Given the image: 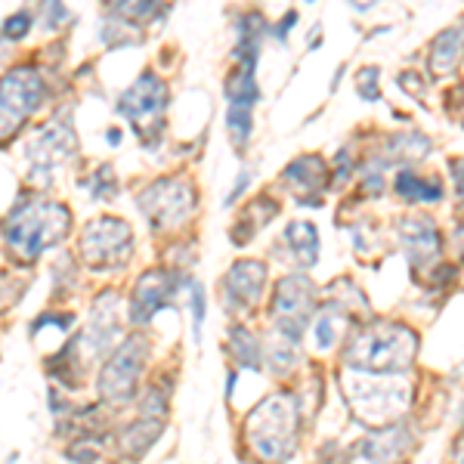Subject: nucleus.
I'll return each mask as SVG.
<instances>
[{"mask_svg": "<svg viewBox=\"0 0 464 464\" xmlns=\"http://www.w3.org/2000/svg\"><path fill=\"white\" fill-rule=\"evenodd\" d=\"M418 353V334L396 322H372L353 332L343 347L350 372L365 375H402Z\"/></svg>", "mask_w": 464, "mask_h": 464, "instance_id": "1", "label": "nucleus"}, {"mask_svg": "<svg viewBox=\"0 0 464 464\" xmlns=\"http://www.w3.org/2000/svg\"><path fill=\"white\" fill-rule=\"evenodd\" d=\"M276 214H279V205H276V201H269V198L251 201L248 211H245V217L236 223V229H232V242H236V245H245V242H248V238L254 236V232L264 227L266 220H273Z\"/></svg>", "mask_w": 464, "mask_h": 464, "instance_id": "24", "label": "nucleus"}, {"mask_svg": "<svg viewBox=\"0 0 464 464\" xmlns=\"http://www.w3.org/2000/svg\"><path fill=\"white\" fill-rule=\"evenodd\" d=\"M313 306H316V288L306 276L295 273L276 282L273 304H269V316L276 322V332L285 341H301L304 328L310 325Z\"/></svg>", "mask_w": 464, "mask_h": 464, "instance_id": "9", "label": "nucleus"}, {"mask_svg": "<svg viewBox=\"0 0 464 464\" xmlns=\"http://www.w3.org/2000/svg\"><path fill=\"white\" fill-rule=\"evenodd\" d=\"M378 78H381V69H375V65H369V69H362V72L356 74V90H359V96H362L365 102L381 100Z\"/></svg>", "mask_w": 464, "mask_h": 464, "instance_id": "34", "label": "nucleus"}, {"mask_svg": "<svg viewBox=\"0 0 464 464\" xmlns=\"http://www.w3.org/2000/svg\"><path fill=\"white\" fill-rule=\"evenodd\" d=\"M295 22H297V10H288V13H285V19H282L279 25H273V28H276V37H279V41H285Z\"/></svg>", "mask_w": 464, "mask_h": 464, "instance_id": "37", "label": "nucleus"}, {"mask_svg": "<svg viewBox=\"0 0 464 464\" xmlns=\"http://www.w3.org/2000/svg\"><path fill=\"white\" fill-rule=\"evenodd\" d=\"M179 288H183V276L179 273H170V269H146L137 279V285H133L127 316H130L133 325H149L155 319V313L168 310L174 304Z\"/></svg>", "mask_w": 464, "mask_h": 464, "instance_id": "10", "label": "nucleus"}, {"mask_svg": "<svg viewBox=\"0 0 464 464\" xmlns=\"http://www.w3.org/2000/svg\"><path fill=\"white\" fill-rule=\"evenodd\" d=\"M28 28H32V13L16 10L13 16H6L4 28H0V34L10 37V41H19V37H25V34H28Z\"/></svg>", "mask_w": 464, "mask_h": 464, "instance_id": "35", "label": "nucleus"}, {"mask_svg": "<svg viewBox=\"0 0 464 464\" xmlns=\"http://www.w3.org/2000/svg\"><path fill=\"white\" fill-rule=\"evenodd\" d=\"M343 393L350 400V409L359 421L369 428H391L396 415L409 406L411 387L402 375H365V372H353L343 378Z\"/></svg>", "mask_w": 464, "mask_h": 464, "instance_id": "4", "label": "nucleus"}, {"mask_svg": "<svg viewBox=\"0 0 464 464\" xmlns=\"http://www.w3.org/2000/svg\"><path fill=\"white\" fill-rule=\"evenodd\" d=\"M100 446H102L100 437L74 440V443H69V449H65V459L74 461V464H93L96 459H100Z\"/></svg>", "mask_w": 464, "mask_h": 464, "instance_id": "28", "label": "nucleus"}, {"mask_svg": "<svg viewBox=\"0 0 464 464\" xmlns=\"http://www.w3.org/2000/svg\"><path fill=\"white\" fill-rule=\"evenodd\" d=\"M285 242L295 251L297 266H313L319 260V232L310 220H295L285 229Z\"/></svg>", "mask_w": 464, "mask_h": 464, "instance_id": "21", "label": "nucleus"}, {"mask_svg": "<svg viewBox=\"0 0 464 464\" xmlns=\"http://www.w3.org/2000/svg\"><path fill=\"white\" fill-rule=\"evenodd\" d=\"M186 291H189L192 301V338L201 341V322H205V295H201V285L196 279L186 276Z\"/></svg>", "mask_w": 464, "mask_h": 464, "instance_id": "31", "label": "nucleus"}, {"mask_svg": "<svg viewBox=\"0 0 464 464\" xmlns=\"http://www.w3.org/2000/svg\"><path fill=\"white\" fill-rule=\"evenodd\" d=\"M409 446V437L400 424H391V428H381L372 433L369 440L356 446V459L365 464H393L402 455V449Z\"/></svg>", "mask_w": 464, "mask_h": 464, "instance_id": "17", "label": "nucleus"}, {"mask_svg": "<svg viewBox=\"0 0 464 464\" xmlns=\"http://www.w3.org/2000/svg\"><path fill=\"white\" fill-rule=\"evenodd\" d=\"M72 229V211L50 198H22L4 217V238L22 260H37L47 248H56Z\"/></svg>", "mask_w": 464, "mask_h": 464, "instance_id": "2", "label": "nucleus"}, {"mask_svg": "<svg viewBox=\"0 0 464 464\" xmlns=\"http://www.w3.org/2000/svg\"><path fill=\"white\" fill-rule=\"evenodd\" d=\"M400 238L415 266H428L433 260H440L443 236H440L437 223L430 217H406V220H400Z\"/></svg>", "mask_w": 464, "mask_h": 464, "instance_id": "15", "label": "nucleus"}, {"mask_svg": "<svg viewBox=\"0 0 464 464\" xmlns=\"http://www.w3.org/2000/svg\"><path fill=\"white\" fill-rule=\"evenodd\" d=\"M254 65L257 63H238L236 69L229 72L227 84H223V93H227L229 106H251L257 102V81H254Z\"/></svg>", "mask_w": 464, "mask_h": 464, "instance_id": "22", "label": "nucleus"}, {"mask_svg": "<svg viewBox=\"0 0 464 464\" xmlns=\"http://www.w3.org/2000/svg\"><path fill=\"white\" fill-rule=\"evenodd\" d=\"M455 464H464V443L455 446Z\"/></svg>", "mask_w": 464, "mask_h": 464, "instance_id": "40", "label": "nucleus"}, {"mask_svg": "<svg viewBox=\"0 0 464 464\" xmlns=\"http://www.w3.org/2000/svg\"><path fill=\"white\" fill-rule=\"evenodd\" d=\"M78 152V137L69 124H47L41 133L32 140L28 146V159H32L37 174H47V170H56L59 164H65L72 155Z\"/></svg>", "mask_w": 464, "mask_h": 464, "instance_id": "14", "label": "nucleus"}, {"mask_svg": "<svg viewBox=\"0 0 464 464\" xmlns=\"http://www.w3.org/2000/svg\"><path fill=\"white\" fill-rule=\"evenodd\" d=\"M44 13H47V25H50V28L56 25V19H65V16H69V10H65L63 4H47V6H44Z\"/></svg>", "mask_w": 464, "mask_h": 464, "instance_id": "38", "label": "nucleus"}, {"mask_svg": "<svg viewBox=\"0 0 464 464\" xmlns=\"http://www.w3.org/2000/svg\"><path fill=\"white\" fill-rule=\"evenodd\" d=\"M295 362H297L295 341H285V343H276V347H269V369H273V372L285 375V372H288Z\"/></svg>", "mask_w": 464, "mask_h": 464, "instance_id": "33", "label": "nucleus"}, {"mask_svg": "<svg viewBox=\"0 0 464 464\" xmlns=\"http://www.w3.org/2000/svg\"><path fill=\"white\" fill-rule=\"evenodd\" d=\"M461 44H464V32L461 28H446L433 37V47H430V72L437 78L443 74H452L455 65H459V56H461Z\"/></svg>", "mask_w": 464, "mask_h": 464, "instance_id": "20", "label": "nucleus"}, {"mask_svg": "<svg viewBox=\"0 0 464 464\" xmlns=\"http://www.w3.org/2000/svg\"><path fill=\"white\" fill-rule=\"evenodd\" d=\"M251 183V170H242V174H238V183H236V189L229 192V198H227V205H232V201H236L238 196H242V189L245 186Z\"/></svg>", "mask_w": 464, "mask_h": 464, "instance_id": "39", "label": "nucleus"}, {"mask_svg": "<svg viewBox=\"0 0 464 464\" xmlns=\"http://www.w3.org/2000/svg\"><path fill=\"white\" fill-rule=\"evenodd\" d=\"M140 415L143 418H168V393L159 391V387H149L143 402H140Z\"/></svg>", "mask_w": 464, "mask_h": 464, "instance_id": "32", "label": "nucleus"}, {"mask_svg": "<svg viewBox=\"0 0 464 464\" xmlns=\"http://www.w3.org/2000/svg\"><path fill=\"white\" fill-rule=\"evenodd\" d=\"M111 16H121L124 22H149L155 13H164V6L149 4V0H130V4H121V0H111L109 4Z\"/></svg>", "mask_w": 464, "mask_h": 464, "instance_id": "26", "label": "nucleus"}, {"mask_svg": "<svg viewBox=\"0 0 464 464\" xmlns=\"http://www.w3.org/2000/svg\"><path fill=\"white\" fill-rule=\"evenodd\" d=\"M266 288V264L264 260H236L220 282V295L229 313H251Z\"/></svg>", "mask_w": 464, "mask_h": 464, "instance_id": "12", "label": "nucleus"}, {"mask_svg": "<svg viewBox=\"0 0 464 464\" xmlns=\"http://www.w3.org/2000/svg\"><path fill=\"white\" fill-rule=\"evenodd\" d=\"M164 433V421L161 418H143L140 415L137 421H130L118 437V452L127 461H140L143 455H149V449L161 440Z\"/></svg>", "mask_w": 464, "mask_h": 464, "instance_id": "18", "label": "nucleus"}, {"mask_svg": "<svg viewBox=\"0 0 464 464\" xmlns=\"http://www.w3.org/2000/svg\"><path fill=\"white\" fill-rule=\"evenodd\" d=\"M227 347L229 356L238 365H248V369H260V359H264V347H260L257 334L248 332L245 325H232L227 334Z\"/></svg>", "mask_w": 464, "mask_h": 464, "instance_id": "23", "label": "nucleus"}, {"mask_svg": "<svg viewBox=\"0 0 464 464\" xmlns=\"http://www.w3.org/2000/svg\"><path fill=\"white\" fill-rule=\"evenodd\" d=\"M140 211L152 229H177L198 211V192L183 177H159L137 196Z\"/></svg>", "mask_w": 464, "mask_h": 464, "instance_id": "6", "label": "nucleus"}, {"mask_svg": "<svg viewBox=\"0 0 464 464\" xmlns=\"http://www.w3.org/2000/svg\"><path fill=\"white\" fill-rule=\"evenodd\" d=\"M449 170H452L455 189H459V198H461V205H464V159H452V161H449Z\"/></svg>", "mask_w": 464, "mask_h": 464, "instance_id": "36", "label": "nucleus"}, {"mask_svg": "<svg viewBox=\"0 0 464 464\" xmlns=\"http://www.w3.org/2000/svg\"><path fill=\"white\" fill-rule=\"evenodd\" d=\"M133 254V229L118 217H100L81 232V257L93 269H121Z\"/></svg>", "mask_w": 464, "mask_h": 464, "instance_id": "8", "label": "nucleus"}, {"mask_svg": "<svg viewBox=\"0 0 464 464\" xmlns=\"http://www.w3.org/2000/svg\"><path fill=\"white\" fill-rule=\"evenodd\" d=\"M282 177H285V183L301 196L304 205H319L316 192H322V186H325L328 168L319 155H301V159H295L288 164Z\"/></svg>", "mask_w": 464, "mask_h": 464, "instance_id": "16", "label": "nucleus"}, {"mask_svg": "<svg viewBox=\"0 0 464 464\" xmlns=\"http://www.w3.org/2000/svg\"><path fill=\"white\" fill-rule=\"evenodd\" d=\"M146 359H149V341L143 334H127L109 353L106 365L100 369V378H96L100 400L109 402V406H124V402L137 400Z\"/></svg>", "mask_w": 464, "mask_h": 464, "instance_id": "5", "label": "nucleus"}, {"mask_svg": "<svg viewBox=\"0 0 464 464\" xmlns=\"http://www.w3.org/2000/svg\"><path fill=\"white\" fill-rule=\"evenodd\" d=\"M393 189L402 201H411V205H418V201H428L430 205V201L443 198V183L437 177H418L411 170H396Z\"/></svg>", "mask_w": 464, "mask_h": 464, "instance_id": "19", "label": "nucleus"}, {"mask_svg": "<svg viewBox=\"0 0 464 464\" xmlns=\"http://www.w3.org/2000/svg\"><path fill=\"white\" fill-rule=\"evenodd\" d=\"M87 186H90V192H93V198H100V201H109V198L118 196V179H115V170H111L109 164H102Z\"/></svg>", "mask_w": 464, "mask_h": 464, "instance_id": "30", "label": "nucleus"}, {"mask_svg": "<svg viewBox=\"0 0 464 464\" xmlns=\"http://www.w3.org/2000/svg\"><path fill=\"white\" fill-rule=\"evenodd\" d=\"M341 322H343V313L332 310V306L322 313V319L313 325V334H316V350H332L334 347V341L341 338Z\"/></svg>", "mask_w": 464, "mask_h": 464, "instance_id": "25", "label": "nucleus"}, {"mask_svg": "<svg viewBox=\"0 0 464 464\" xmlns=\"http://www.w3.org/2000/svg\"><path fill=\"white\" fill-rule=\"evenodd\" d=\"M121 301H118V291H102L93 304L87 328L81 332V343H84L87 353H106V350L121 341Z\"/></svg>", "mask_w": 464, "mask_h": 464, "instance_id": "13", "label": "nucleus"}, {"mask_svg": "<svg viewBox=\"0 0 464 464\" xmlns=\"http://www.w3.org/2000/svg\"><path fill=\"white\" fill-rule=\"evenodd\" d=\"M393 149H400L396 155H402V159H424L430 152V140L421 133H400L393 140Z\"/></svg>", "mask_w": 464, "mask_h": 464, "instance_id": "29", "label": "nucleus"}, {"mask_svg": "<svg viewBox=\"0 0 464 464\" xmlns=\"http://www.w3.org/2000/svg\"><path fill=\"white\" fill-rule=\"evenodd\" d=\"M44 96H47V81L34 65H19L0 78V109L16 121L34 115L44 106Z\"/></svg>", "mask_w": 464, "mask_h": 464, "instance_id": "11", "label": "nucleus"}, {"mask_svg": "<svg viewBox=\"0 0 464 464\" xmlns=\"http://www.w3.org/2000/svg\"><path fill=\"white\" fill-rule=\"evenodd\" d=\"M227 127L229 137L238 149H245L251 137V106H229L227 109Z\"/></svg>", "mask_w": 464, "mask_h": 464, "instance_id": "27", "label": "nucleus"}, {"mask_svg": "<svg viewBox=\"0 0 464 464\" xmlns=\"http://www.w3.org/2000/svg\"><path fill=\"white\" fill-rule=\"evenodd\" d=\"M297 433H301V406L297 396L273 393L260 400L245 418V440L251 452L266 464H282L295 455Z\"/></svg>", "mask_w": 464, "mask_h": 464, "instance_id": "3", "label": "nucleus"}, {"mask_svg": "<svg viewBox=\"0 0 464 464\" xmlns=\"http://www.w3.org/2000/svg\"><path fill=\"white\" fill-rule=\"evenodd\" d=\"M168 111V84L155 72H143L118 100V115L130 121L143 143H155Z\"/></svg>", "mask_w": 464, "mask_h": 464, "instance_id": "7", "label": "nucleus"}]
</instances>
